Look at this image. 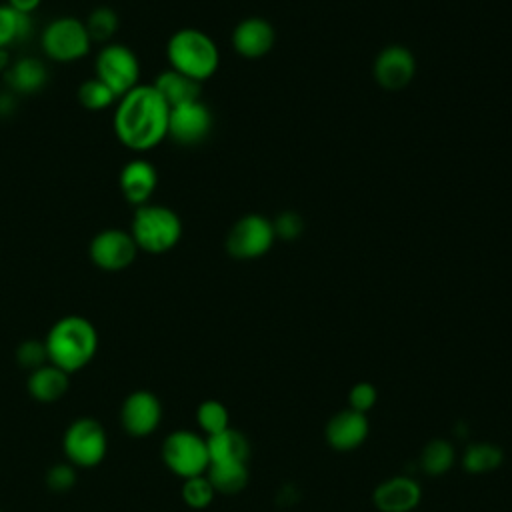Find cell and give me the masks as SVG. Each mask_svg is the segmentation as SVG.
Instances as JSON below:
<instances>
[{"label": "cell", "instance_id": "obj_26", "mask_svg": "<svg viewBox=\"0 0 512 512\" xmlns=\"http://www.w3.org/2000/svg\"><path fill=\"white\" fill-rule=\"evenodd\" d=\"M86 24V30L92 38V42H98V44H108L112 42V38L116 36L118 28H120V18L116 14L114 8L110 6H96L84 20Z\"/></svg>", "mask_w": 512, "mask_h": 512}, {"label": "cell", "instance_id": "obj_3", "mask_svg": "<svg viewBox=\"0 0 512 512\" xmlns=\"http://www.w3.org/2000/svg\"><path fill=\"white\" fill-rule=\"evenodd\" d=\"M166 58L172 70L196 82L212 78L220 66L216 42L198 28H180L166 42Z\"/></svg>", "mask_w": 512, "mask_h": 512}, {"label": "cell", "instance_id": "obj_28", "mask_svg": "<svg viewBox=\"0 0 512 512\" xmlns=\"http://www.w3.org/2000/svg\"><path fill=\"white\" fill-rule=\"evenodd\" d=\"M196 422L204 436H214L226 428H230L228 408L218 400H204L196 410Z\"/></svg>", "mask_w": 512, "mask_h": 512}, {"label": "cell", "instance_id": "obj_25", "mask_svg": "<svg viewBox=\"0 0 512 512\" xmlns=\"http://www.w3.org/2000/svg\"><path fill=\"white\" fill-rule=\"evenodd\" d=\"M456 462V448L446 438H434L424 444L418 464L424 474L428 476H442L446 474Z\"/></svg>", "mask_w": 512, "mask_h": 512}, {"label": "cell", "instance_id": "obj_4", "mask_svg": "<svg viewBox=\"0 0 512 512\" xmlns=\"http://www.w3.org/2000/svg\"><path fill=\"white\" fill-rule=\"evenodd\" d=\"M130 234L138 250L146 254H166L182 238L180 216L164 204H142L134 210Z\"/></svg>", "mask_w": 512, "mask_h": 512}, {"label": "cell", "instance_id": "obj_17", "mask_svg": "<svg viewBox=\"0 0 512 512\" xmlns=\"http://www.w3.org/2000/svg\"><path fill=\"white\" fill-rule=\"evenodd\" d=\"M48 68L38 56H20L12 60L8 70L4 72V82L12 94L30 96L40 92L48 84Z\"/></svg>", "mask_w": 512, "mask_h": 512}, {"label": "cell", "instance_id": "obj_10", "mask_svg": "<svg viewBox=\"0 0 512 512\" xmlns=\"http://www.w3.org/2000/svg\"><path fill=\"white\" fill-rule=\"evenodd\" d=\"M276 232L268 218L246 214L234 222L226 236V250L238 260H252L266 254L274 244Z\"/></svg>", "mask_w": 512, "mask_h": 512}, {"label": "cell", "instance_id": "obj_21", "mask_svg": "<svg viewBox=\"0 0 512 512\" xmlns=\"http://www.w3.org/2000/svg\"><path fill=\"white\" fill-rule=\"evenodd\" d=\"M206 478L210 480L216 494H238L248 486V462L226 460V462H210L206 470Z\"/></svg>", "mask_w": 512, "mask_h": 512}, {"label": "cell", "instance_id": "obj_5", "mask_svg": "<svg viewBox=\"0 0 512 512\" xmlns=\"http://www.w3.org/2000/svg\"><path fill=\"white\" fill-rule=\"evenodd\" d=\"M92 44L94 42L84 20L76 16H56L42 28L40 34V48L44 56L60 64H72L86 58Z\"/></svg>", "mask_w": 512, "mask_h": 512}, {"label": "cell", "instance_id": "obj_1", "mask_svg": "<svg viewBox=\"0 0 512 512\" xmlns=\"http://www.w3.org/2000/svg\"><path fill=\"white\" fill-rule=\"evenodd\" d=\"M170 106L152 84H138L114 104L112 128L118 142L132 152H148L168 138Z\"/></svg>", "mask_w": 512, "mask_h": 512}, {"label": "cell", "instance_id": "obj_2", "mask_svg": "<svg viewBox=\"0 0 512 512\" xmlns=\"http://www.w3.org/2000/svg\"><path fill=\"white\" fill-rule=\"evenodd\" d=\"M44 344L48 362L66 374H74L88 366L96 356L98 330L88 318L80 314H68L50 326Z\"/></svg>", "mask_w": 512, "mask_h": 512}, {"label": "cell", "instance_id": "obj_29", "mask_svg": "<svg viewBox=\"0 0 512 512\" xmlns=\"http://www.w3.org/2000/svg\"><path fill=\"white\" fill-rule=\"evenodd\" d=\"M214 496H216V490L212 488L206 474L186 478L182 484V500L194 510H202V508L210 506Z\"/></svg>", "mask_w": 512, "mask_h": 512}, {"label": "cell", "instance_id": "obj_35", "mask_svg": "<svg viewBox=\"0 0 512 512\" xmlns=\"http://www.w3.org/2000/svg\"><path fill=\"white\" fill-rule=\"evenodd\" d=\"M14 94L12 92H0V118H6L14 112Z\"/></svg>", "mask_w": 512, "mask_h": 512}, {"label": "cell", "instance_id": "obj_34", "mask_svg": "<svg viewBox=\"0 0 512 512\" xmlns=\"http://www.w3.org/2000/svg\"><path fill=\"white\" fill-rule=\"evenodd\" d=\"M6 4H8V6H12L14 10L22 12V14L32 16V14L40 8L42 0H6Z\"/></svg>", "mask_w": 512, "mask_h": 512}, {"label": "cell", "instance_id": "obj_12", "mask_svg": "<svg viewBox=\"0 0 512 512\" xmlns=\"http://www.w3.org/2000/svg\"><path fill=\"white\" fill-rule=\"evenodd\" d=\"M162 422V402L150 390L128 394L120 406V424L126 434L144 438L150 436Z\"/></svg>", "mask_w": 512, "mask_h": 512}, {"label": "cell", "instance_id": "obj_22", "mask_svg": "<svg viewBox=\"0 0 512 512\" xmlns=\"http://www.w3.org/2000/svg\"><path fill=\"white\" fill-rule=\"evenodd\" d=\"M206 444H208L210 462H226V460L248 462L250 458L248 438L232 426L214 436H206Z\"/></svg>", "mask_w": 512, "mask_h": 512}, {"label": "cell", "instance_id": "obj_13", "mask_svg": "<svg viewBox=\"0 0 512 512\" xmlns=\"http://www.w3.org/2000/svg\"><path fill=\"white\" fill-rule=\"evenodd\" d=\"M118 188L122 198L132 204L134 208L148 204L158 188V170L156 166L144 158L134 156L120 168L118 174Z\"/></svg>", "mask_w": 512, "mask_h": 512}, {"label": "cell", "instance_id": "obj_31", "mask_svg": "<svg viewBox=\"0 0 512 512\" xmlns=\"http://www.w3.org/2000/svg\"><path fill=\"white\" fill-rule=\"evenodd\" d=\"M378 402V390L372 382H356L348 392V408L356 412H370Z\"/></svg>", "mask_w": 512, "mask_h": 512}, {"label": "cell", "instance_id": "obj_37", "mask_svg": "<svg viewBox=\"0 0 512 512\" xmlns=\"http://www.w3.org/2000/svg\"><path fill=\"white\" fill-rule=\"evenodd\" d=\"M0 512H2V510H0Z\"/></svg>", "mask_w": 512, "mask_h": 512}, {"label": "cell", "instance_id": "obj_23", "mask_svg": "<svg viewBox=\"0 0 512 512\" xmlns=\"http://www.w3.org/2000/svg\"><path fill=\"white\" fill-rule=\"evenodd\" d=\"M460 462L468 474H486L502 466L504 450L494 442H472L464 448Z\"/></svg>", "mask_w": 512, "mask_h": 512}, {"label": "cell", "instance_id": "obj_11", "mask_svg": "<svg viewBox=\"0 0 512 512\" xmlns=\"http://www.w3.org/2000/svg\"><path fill=\"white\" fill-rule=\"evenodd\" d=\"M210 132L212 112L202 100L170 108L168 136L180 146H196L204 142Z\"/></svg>", "mask_w": 512, "mask_h": 512}, {"label": "cell", "instance_id": "obj_7", "mask_svg": "<svg viewBox=\"0 0 512 512\" xmlns=\"http://www.w3.org/2000/svg\"><path fill=\"white\" fill-rule=\"evenodd\" d=\"M94 76L120 98L140 84V60L130 46L112 40L98 50Z\"/></svg>", "mask_w": 512, "mask_h": 512}, {"label": "cell", "instance_id": "obj_14", "mask_svg": "<svg viewBox=\"0 0 512 512\" xmlns=\"http://www.w3.org/2000/svg\"><path fill=\"white\" fill-rule=\"evenodd\" d=\"M370 424L366 414L352 408L338 410L324 428V438L336 452H352L364 444L368 438Z\"/></svg>", "mask_w": 512, "mask_h": 512}, {"label": "cell", "instance_id": "obj_8", "mask_svg": "<svg viewBox=\"0 0 512 512\" xmlns=\"http://www.w3.org/2000/svg\"><path fill=\"white\" fill-rule=\"evenodd\" d=\"M62 448L72 466L94 468L104 460L108 450L106 430L94 418H78L66 428Z\"/></svg>", "mask_w": 512, "mask_h": 512}, {"label": "cell", "instance_id": "obj_30", "mask_svg": "<svg viewBox=\"0 0 512 512\" xmlns=\"http://www.w3.org/2000/svg\"><path fill=\"white\" fill-rule=\"evenodd\" d=\"M16 360L22 368H26L28 372L48 364V352H46V344L44 340H24L18 348H16Z\"/></svg>", "mask_w": 512, "mask_h": 512}, {"label": "cell", "instance_id": "obj_32", "mask_svg": "<svg viewBox=\"0 0 512 512\" xmlns=\"http://www.w3.org/2000/svg\"><path fill=\"white\" fill-rule=\"evenodd\" d=\"M76 484V466L70 462L54 464L46 474V486L52 492H68Z\"/></svg>", "mask_w": 512, "mask_h": 512}, {"label": "cell", "instance_id": "obj_19", "mask_svg": "<svg viewBox=\"0 0 512 512\" xmlns=\"http://www.w3.org/2000/svg\"><path fill=\"white\" fill-rule=\"evenodd\" d=\"M68 386H70V374H66L64 370H60L50 362L32 370L26 382L28 394L42 404H52L60 400L68 392Z\"/></svg>", "mask_w": 512, "mask_h": 512}, {"label": "cell", "instance_id": "obj_20", "mask_svg": "<svg viewBox=\"0 0 512 512\" xmlns=\"http://www.w3.org/2000/svg\"><path fill=\"white\" fill-rule=\"evenodd\" d=\"M152 86L158 90V94L164 98V102L170 106V108H176V106H182V104H188V102H196L200 100V82L188 78L186 74L182 72H176L172 68H166L162 70Z\"/></svg>", "mask_w": 512, "mask_h": 512}, {"label": "cell", "instance_id": "obj_18", "mask_svg": "<svg viewBox=\"0 0 512 512\" xmlns=\"http://www.w3.org/2000/svg\"><path fill=\"white\" fill-rule=\"evenodd\" d=\"M234 50L244 58H260L274 46V28L264 18H246L232 32Z\"/></svg>", "mask_w": 512, "mask_h": 512}, {"label": "cell", "instance_id": "obj_27", "mask_svg": "<svg viewBox=\"0 0 512 512\" xmlns=\"http://www.w3.org/2000/svg\"><path fill=\"white\" fill-rule=\"evenodd\" d=\"M116 94L96 76L84 80L78 86V102L82 108L90 110V112H102L108 110L110 106L116 104Z\"/></svg>", "mask_w": 512, "mask_h": 512}, {"label": "cell", "instance_id": "obj_6", "mask_svg": "<svg viewBox=\"0 0 512 512\" xmlns=\"http://www.w3.org/2000/svg\"><path fill=\"white\" fill-rule=\"evenodd\" d=\"M162 460L166 468L182 480L206 474L210 456L206 436L192 430H174L162 442Z\"/></svg>", "mask_w": 512, "mask_h": 512}, {"label": "cell", "instance_id": "obj_33", "mask_svg": "<svg viewBox=\"0 0 512 512\" xmlns=\"http://www.w3.org/2000/svg\"><path fill=\"white\" fill-rule=\"evenodd\" d=\"M272 226H274L276 236H280V238H284V240H294V238H298L300 232H302V228H304L302 218H300L296 212H284V214H280V216L272 222Z\"/></svg>", "mask_w": 512, "mask_h": 512}, {"label": "cell", "instance_id": "obj_24", "mask_svg": "<svg viewBox=\"0 0 512 512\" xmlns=\"http://www.w3.org/2000/svg\"><path fill=\"white\" fill-rule=\"evenodd\" d=\"M32 32V16L22 14L8 4H0V48L10 50L14 44L26 42Z\"/></svg>", "mask_w": 512, "mask_h": 512}, {"label": "cell", "instance_id": "obj_9", "mask_svg": "<svg viewBox=\"0 0 512 512\" xmlns=\"http://www.w3.org/2000/svg\"><path fill=\"white\" fill-rule=\"evenodd\" d=\"M138 246L124 228H104L96 232L88 244L90 262L104 272L126 270L138 256Z\"/></svg>", "mask_w": 512, "mask_h": 512}, {"label": "cell", "instance_id": "obj_15", "mask_svg": "<svg viewBox=\"0 0 512 512\" xmlns=\"http://www.w3.org/2000/svg\"><path fill=\"white\" fill-rule=\"evenodd\" d=\"M422 500V486L410 476H390L382 480L374 492L372 502L378 512H412Z\"/></svg>", "mask_w": 512, "mask_h": 512}, {"label": "cell", "instance_id": "obj_36", "mask_svg": "<svg viewBox=\"0 0 512 512\" xmlns=\"http://www.w3.org/2000/svg\"><path fill=\"white\" fill-rule=\"evenodd\" d=\"M12 64V58H10V50H4L0 48V72L4 74L8 70V66Z\"/></svg>", "mask_w": 512, "mask_h": 512}, {"label": "cell", "instance_id": "obj_16", "mask_svg": "<svg viewBox=\"0 0 512 512\" xmlns=\"http://www.w3.org/2000/svg\"><path fill=\"white\" fill-rule=\"evenodd\" d=\"M416 72L414 56L404 46L384 48L374 62V78L386 90H402L410 84Z\"/></svg>", "mask_w": 512, "mask_h": 512}]
</instances>
